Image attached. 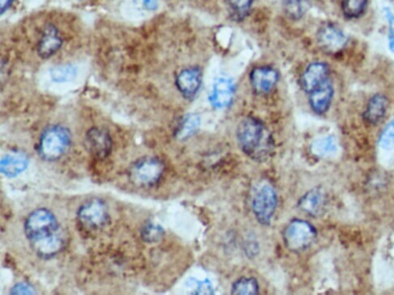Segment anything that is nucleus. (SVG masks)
Segmentation results:
<instances>
[{"instance_id": "nucleus-1", "label": "nucleus", "mask_w": 394, "mask_h": 295, "mask_svg": "<svg viewBox=\"0 0 394 295\" xmlns=\"http://www.w3.org/2000/svg\"><path fill=\"white\" fill-rule=\"evenodd\" d=\"M241 150L255 161L266 160L274 150V140L264 123L254 117L246 118L237 128Z\"/></svg>"}, {"instance_id": "nucleus-2", "label": "nucleus", "mask_w": 394, "mask_h": 295, "mask_svg": "<svg viewBox=\"0 0 394 295\" xmlns=\"http://www.w3.org/2000/svg\"><path fill=\"white\" fill-rule=\"evenodd\" d=\"M25 233L31 246L46 243L63 233L56 217L46 209H39L28 215Z\"/></svg>"}, {"instance_id": "nucleus-3", "label": "nucleus", "mask_w": 394, "mask_h": 295, "mask_svg": "<svg viewBox=\"0 0 394 295\" xmlns=\"http://www.w3.org/2000/svg\"><path fill=\"white\" fill-rule=\"evenodd\" d=\"M71 144L68 129L61 125H53L45 129L41 135L38 151L39 156L47 162L60 159L67 152Z\"/></svg>"}, {"instance_id": "nucleus-4", "label": "nucleus", "mask_w": 394, "mask_h": 295, "mask_svg": "<svg viewBox=\"0 0 394 295\" xmlns=\"http://www.w3.org/2000/svg\"><path fill=\"white\" fill-rule=\"evenodd\" d=\"M164 165L160 159L144 157L135 162L129 170L133 184L138 187H152L160 180Z\"/></svg>"}, {"instance_id": "nucleus-5", "label": "nucleus", "mask_w": 394, "mask_h": 295, "mask_svg": "<svg viewBox=\"0 0 394 295\" xmlns=\"http://www.w3.org/2000/svg\"><path fill=\"white\" fill-rule=\"evenodd\" d=\"M316 238V229L308 222L294 220L284 232V243L294 252L304 251L313 244Z\"/></svg>"}, {"instance_id": "nucleus-6", "label": "nucleus", "mask_w": 394, "mask_h": 295, "mask_svg": "<svg viewBox=\"0 0 394 295\" xmlns=\"http://www.w3.org/2000/svg\"><path fill=\"white\" fill-rule=\"evenodd\" d=\"M79 221L86 227L97 229L107 226L110 221L108 206L101 200L93 199L81 206Z\"/></svg>"}, {"instance_id": "nucleus-7", "label": "nucleus", "mask_w": 394, "mask_h": 295, "mask_svg": "<svg viewBox=\"0 0 394 295\" xmlns=\"http://www.w3.org/2000/svg\"><path fill=\"white\" fill-rule=\"evenodd\" d=\"M278 197L271 186L266 185L261 188L252 202V210L259 222L268 226L277 208Z\"/></svg>"}, {"instance_id": "nucleus-8", "label": "nucleus", "mask_w": 394, "mask_h": 295, "mask_svg": "<svg viewBox=\"0 0 394 295\" xmlns=\"http://www.w3.org/2000/svg\"><path fill=\"white\" fill-rule=\"evenodd\" d=\"M317 41L321 48L326 52L338 53L348 43V38L339 28L333 24H326L317 33Z\"/></svg>"}, {"instance_id": "nucleus-9", "label": "nucleus", "mask_w": 394, "mask_h": 295, "mask_svg": "<svg viewBox=\"0 0 394 295\" xmlns=\"http://www.w3.org/2000/svg\"><path fill=\"white\" fill-rule=\"evenodd\" d=\"M85 143L92 155L99 159L108 157L113 150V139L102 128H91L86 134Z\"/></svg>"}, {"instance_id": "nucleus-10", "label": "nucleus", "mask_w": 394, "mask_h": 295, "mask_svg": "<svg viewBox=\"0 0 394 295\" xmlns=\"http://www.w3.org/2000/svg\"><path fill=\"white\" fill-rule=\"evenodd\" d=\"M202 81V71L197 68H186L176 78V86L186 99L196 97Z\"/></svg>"}, {"instance_id": "nucleus-11", "label": "nucleus", "mask_w": 394, "mask_h": 295, "mask_svg": "<svg viewBox=\"0 0 394 295\" xmlns=\"http://www.w3.org/2000/svg\"><path fill=\"white\" fill-rule=\"evenodd\" d=\"M234 84L231 78H219L214 82L213 90L209 98L212 106L217 109H223L230 105L233 101Z\"/></svg>"}, {"instance_id": "nucleus-12", "label": "nucleus", "mask_w": 394, "mask_h": 295, "mask_svg": "<svg viewBox=\"0 0 394 295\" xmlns=\"http://www.w3.org/2000/svg\"><path fill=\"white\" fill-rule=\"evenodd\" d=\"M329 69L325 63L316 62L309 65L302 76V87L311 93L328 79Z\"/></svg>"}, {"instance_id": "nucleus-13", "label": "nucleus", "mask_w": 394, "mask_h": 295, "mask_svg": "<svg viewBox=\"0 0 394 295\" xmlns=\"http://www.w3.org/2000/svg\"><path fill=\"white\" fill-rule=\"evenodd\" d=\"M250 81L256 93H266L277 84L279 74L277 71L270 67L256 68L252 71Z\"/></svg>"}, {"instance_id": "nucleus-14", "label": "nucleus", "mask_w": 394, "mask_h": 295, "mask_svg": "<svg viewBox=\"0 0 394 295\" xmlns=\"http://www.w3.org/2000/svg\"><path fill=\"white\" fill-rule=\"evenodd\" d=\"M62 43L57 28L52 24H48L46 26L42 38L38 44L39 56L47 58L55 55L61 49Z\"/></svg>"}, {"instance_id": "nucleus-15", "label": "nucleus", "mask_w": 394, "mask_h": 295, "mask_svg": "<svg viewBox=\"0 0 394 295\" xmlns=\"http://www.w3.org/2000/svg\"><path fill=\"white\" fill-rule=\"evenodd\" d=\"M333 96V88L331 80L328 79L315 90L310 93L309 103L311 109L316 114H324L331 106Z\"/></svg>"}, {"instance_id": "nucleus-16", "label": "nucleus", "mask_w": 394, "mask_h": 295, "mask_svg": "<svg viewBox=\"0 0 394 295\" xmlns=\"http://www.w3.org/2000/svg\"><path fill=\"white\" fill-rule=\"evenodd\" d=\"M29 160L25 153L15 152L9 153L1 159L0 170L9 178H14L25 171L28 167Z\"/></svg>"}, {"instance_id": "nucleus-17", "label": "nucleus", "mask_w": 394, "mask_h": 295, "mask_svg": "<svg viewBox=\"0 0 394 295\" xmlns=\"http://www.w3.org/2000/svg\"><path fill=\"white\" fill-rule=\"evenodd\" d=\"M326 200L325 194L319 188H314L299 200V207L310 215L316 216L325 208Z\"/></svg>"}, {"instance_id": "nucleus-18", "label": "nucleus", "mask_w": 394, "mask_h": 295, "mask_svg": "<svg viewBox=\"0 0 394 295\" xmlns=\"http://www.w3.org/2000/svg\"><path fill=\"white\" fill-rule=\"evenodd\" d=\"M387 108V98L381 94H376L369 100L364 118L371 125H376L383 120Z\"/></svg>"}, {"instance_id": "nucleus-19", "label": "nucleus", "mask_w": 394, "mask_h": 295, "mask_svg": "<svg viewBox=\"0 0 394 295\" xmlns=\"http://www.w3.org/2000/svg\"><path fill=\"white\" fill-rule=\"evenodd\" d=\"M201 116L197 114H187L180 120L175 129V137L184 140L192 137L201 128Z\"/></svg>"}, {"instance_id": "nucleus-20", "label": "nucleus", "mask_w": 394, "mask_h": 295, "mask_svg": "<svg viewBox=\"0 0 394 295\" xmlns=\"http://www.w3.org/2000/svg\"><path fill=\"white\" fill-rule=\"evenodd\" d=\"M310 150L316 157L331 155L337 150L336 140L333 137L317 139L311 145Z\"/></svg>"}, {"instance_id": "nucleus-21", "label": "nucleus", "mask_w": 394, "mask_h": 295, "mask_svg": "<svg viewBox=\"0 0 394 295\" xmlns=\"http://www.w3.org/2000/svg\"><path fill=\"white\" fill-rule=\"evenodd\" d=\"M255 1L256 0H227V4L232 19L242 21L249 15Z\"/></svg>"}, {"instance_id": "nucleus-22", "label": "nucleus", "mask_w": 394, "mask_h": 295, "mask_svg": "<svg viewBox=\"0 0 394 295\" xmlns=\"http://www.w3.org/2000/svg\"><path fill=\"white\" fill-rule=\"evenodd\" d=\"M165 234L163 228L152 222H147L140 229V237L146 243L152 244L160 242Z\"/></svg>"}, {"instance_id": "nucleus-23", "label": "nucleus", "mask_w": 394, "mask_h": 295, "mask_svg": "<svg viewBox=\"0 0 394 295\" xmlns=\"http://www.w3.org/2000/svg\"><path fill=\"white\" fill-rule=\"evenodd\" d=\"M368 0H343L342 10L348 19H357L366 10Z\"/></svg>"}, {"instance_id": "nucleus-24", "label": "nucleus", "mask_w": 394, "mask_h": 295, "mask_svg": "<svg viewBox=\"0 0 394 295\" xmlns=\"http://www.w3.org/2000/svg\"><path fill=\"white\" fill-rule=\"evenodd\" d=\"M259 293V284L255 279H241L234 283L232 286V294L254 295Z\"/></svg>"}, {"instance_id": "nucleus-25", "label": "nucleus", "mask_w": 394, "mask_h": 295, "mask_svg": "<svg viewBox=\"0 0 394 295\" xmlns=\"http://www.w3.org/2000/svg\"><path fill=\"white\" fill-rule=\"evenodd\" d=\"M76 75V69L70 64L61 65V66L52 68L51 78L53 81L61 83L72 81Z\"/></svg>"}, {"instance_id": "nucleus-26", "label": "nucleus", "mask_w": 394, "mask_h": 295, "mask_svg": "<svg viewBox=\"0 0 394 295\" xmlns=\"http://www.w3.org/2000/svg\"><path fill=\"white\" fill-rule=\"evenodd\" d=\"M379 145L382 149L387 150L394 149V120L382 132L379 139Z\"/></svg>"}, {"instance_id": "nucleus-27", "label": "nucleus", "mask_w": 394, "mask_h": 295, "mask_svg": "<svg viewBox=\"0 0 394 295\" xmlns=\"http://www.w3.org/2000/svg\"><path fill=\"white\" fill-rule=\"evenodd\" d=\"M284 9L291 19H298L304 13L303 0H284Z\"/></svg>"}, {"instance_id": "nucleus-28", "label": "nucleus", "mask_w": 394, "mask_h": 295, "mask_svg": "<svg viewBox=\"0 0 394 295\" xmlns=\"http://www.w3.org/2000/svg\"><path fill=\"white\" fill-rule=\"evenodd\" d=\"M11 294H34L35 290L31 284L26 282H21L16 284L11 290Z\"/></svg>"}, {"instance_id": "nucleus-29", "label": "nucleus", "mask_w": 394, "mask_h": 295, "mask_svg": "<svg viewBox=\"0 0 394 295\" xmlns=\"http://www.w3.org/2000/svg\"><path fill=\"white\" fill-rule=\"evenodd\" d=\"M197 288L196 290V294H214V289L212 286L211 283L208 280L204 281L199 282L197 281Z\"/></svg>"}, {"instance_id": "nucleus-30", "label": "nucleus", "mask_w": 394, "mask_h": 295, "mask_svg": "<svg viewBox=\"0 0 394 295\" xmlns=\"http://www.w3.org/2000/svg\"><path fill=\"white\" fill-rule=\"evenodd\" d=\"M142 2L148 9H155L157 4V0H142Z\"/></svg>"}, {"instance_id": "nucleus-31", "label": "nucleus", "mask_w": 394, "mask_h": 295, "mask_svg": "<svg viewBox=\"0 0 394 295\" xmlns=\"http://www.w3.org/2000/svg\"><path fill=\"white\" fill-rule=\"evenodd\" d=\"M13 1L14 0H1V14L10 8V6L13 4Z\"/></svg>"}, {"instance_id": "nucleus-32", "label": "nucleus", "mask_w": 394, "mask_h": 295, "mask_svg": "<svg viewBox=\"0 0 394 295\" xmlns=\"http://www.w3.org/2000/svg\"><path fill=\"white\" fill-rule=\"evenodd\" d=\"M390 48L394 54V31L390 32Z\"/></svg>"}]
</instances>
